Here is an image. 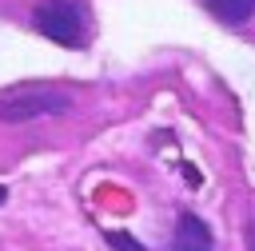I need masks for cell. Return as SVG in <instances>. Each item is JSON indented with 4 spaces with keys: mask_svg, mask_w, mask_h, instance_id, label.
<instances>
[{
    "mask_svg": "<svg viewBox=\"0 0 255 251\" xmlns=\"http://www.w3.org/2000/svg\"><path fill=\"white\" fill-rule=\"evenodd\" d=\"M4 195H8V191H4V187H0V203H4Z\"/></svg>",
    "mask_w": 255,
    "mask_h": 251,
    "instance_id": "8992f818",
    "label": "cell"
},
{
    "mask_svg": "<svg viewBox=\"0 0 255 251\" xmlns=\"http://www.w3.org/2000/svg\"><path fill=\"white\" fill-rule=\"evenodd\" d=\"M167 251H211V227L199 215L183 211L179 223H175V239H171Z\"/></svg>",
    "mask_w": 255,
    "mask_h": 251,
    "instance_id": "3957f363",
    "label": "cell"
},
{
    "mask_svg": "<svg viewBox=\"0 0 255 251\" xmlns=\"http://www.w3.org/2000/svg\"><path fill=\"white\" fill-rule=\"evenodd\" d=\"M32 24L52 44L80 48L88 36V4L84 0H40L32 8Z\"/></svg>",
    "mask_w": 255,
    "mask_h": 251,
    "instance_id": "6da1fadb",
    "label": "cell"
},
{
    "mask_svg": "<svg viewBox=\"0 0 255 251\" xmlns=\"http://www.w3.org/2000/svg\"><path fill=\"white\" fill-rule=\"evenodd\" d=\"M72 108V96L60 88H20L12 96L0 100V120L4 124H24V120H40V116H64Z\"/></svg>",
    "mask_w": 255,
    "mask_h": 251,
    "instance_id": "7a4b0ae2",
    "label": "cell"
},
{
    "mask_svg": "<svg viewBox=\"0 0 255 251\" xmlns=\"http://www.w3.org/2000/svg\"><path fill=\"white\" fill-rule=\"evenodd\" d=\"M203 4H207V12H211L215 20L235 24V28L255 16V0H203Z\"/></svg>",
    "mask_w": 255,
    "mask_h": 251,
    "instance_id": "277c9868",
    "label": "cell"
},
{
    "mask_svg": "<svg viewBox=\"0 0 255 251\" xmlns=\"http://www.w3.org/2000/svg\"><path fill=\"white\" fill-rule=\"evenodd\" d=\"M108 243H112L116 251H147L143 243H135V239H128L124 231H108Z\"/></svg>",
    "mask_w": 255,
    "mask_h": 251,
    "instance_id": "5b68a950",
    "label": "cell"
}]
</instances>
